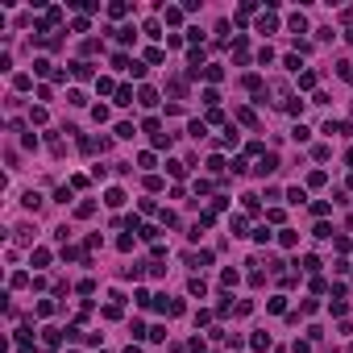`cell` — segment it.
Instances as JSON below:
<instances>
[{"instance_id":"1","label":"cell","mask_w":353,"mask_h":353,"mask_svg":"<svg viewBox=\"0 0 353 353\" xmlns=\"http://www.w3.org/2000/svg\"><path fill=\"white\" fill-rule=\"evenodd\" d=\"M208 262H212V250H199V254H187V266H195V270H199V266H208Z\"/></svg>"},{"instance_id":"2","label":"cell","mask_w":353,"mask_h":353,"mask_svg":"<svg viewBox=\"0 0 353 353\" xmlns=\"http://www.w3.org/2000/svg\"><path fill=\"white\" fill-rule=\"evenodd\" d=\"M137 104H146V108H154V104H158V91H154V88H141V91H137Z\"/></svg>"},{"instance_id":"3","label":"cell","mask_w":353,"mask_h":353,"mask_svg":"<svg viewBox=\"0 0 353 353\" xmlns=\"http://www.w3.org/2000/svg\"><path fill=\"white\" fill-rule=\"evenodd\" d=\"M270 171H278V158H274V154H262V162H258V175H270Z\"/></svg>"},{"instance_id":"4","label":"cell","mask_w":353,"mask_h":353,"mask_svg":"<svg viewBox=\"0 0 353 353\" xmlns=\"http://www.w3.org/2000/svg\"><path fill=\"white\" fill-rule=\"evenodd\" d=\"M104 204H108V208H121L125 204V191H121V187H112V191L104 195Z\"/></svg>"},{"instance_id":"5","label":"cell","mask_w":353,"mask_h":353,"mask_svg":"<svg viewBox=\"0 0 353 353\" xmlns=\"http://www.w3.org/2000/svg\"><path fill=\"white\" fill-rule=\"evenodd\" d=\"M71 75L75 79H91V63H71Z\"/></svg>"},{"instance_id":"6","label":"cell","mask_w":353,"mask_h":353,"mask_svg":"<svg viewBox=\"0 0 353 353\" xmlns=\"http://www.w3.org/2000/svg\"><path fill=\"white\" fill-rule=\"evenodd\" d=\"M250 345H254L258 353H266V349H270V337H266V333H254V337H250Z\"/></svg>"},{"instance_id":"7","label":"cell","mask_w":353,"mask_h":353,"mask_svg":"<svg viewBox=\"0 0 353 353\" xmlns=\"http://www.w3.org/2000/svg\"><path fill=\"white\" fill-rule=\"evenodd\" d=\"M187 291H191V295H199V299H204V291H208V282H204V278H199V274H195L191 282H187Z\"/></svg>"},{"instance_id":"8","label":"cell","mask_w":353,"mask_h":353,"mask_svg":"<svg viewBox=\"0 0 353 353\" xmlns=\"http://www.w3.org/2000/svg\"><path fill=\"white\" fill-rule=\"evenodd\" d=\"M116 104L129 108V104H133V88H116Z\"/></svg>"},{"instance_id":"9","label":"cell","mask_w":353,"mask_h":353,"mask_svg":"<svg viewBox=\"0 0 353 353\" xmlns=\"http://www.w3.org/2000/svg\"><path fill=\"white\" fill-rule=\"evenodd\" d=\"M258 29H262V33H274V29H278V21L266 13V17H258Z\"/></svg>"},{"instance_id":"10","label":"cell","mask_w":353,"mask_h":353,"mask_svg":"<svg viewBox=\"0 0 353 353\" xmlns=\"http://www.w3.org/2000/svg\"><path fill=\"white\" fill-rule=\"evenodd\" d=\"M291 29H295V33H308V17H303V13H291Z\"/></svg>"},{"instance_id":"11","label":"cell","mask_w":353,"mask_h":353,"mask_svg":"<svg viewBox=\"0 0 353 353\" xmlns=\"http://www.w3.org/2000/svg\"><path fill=\"white\" fill-rule=\"evenodd\" d=\"M229 229H233V237H245V216H229Z\"/></svg>"},{"instance_id":"12","label":"cell","mask_w":353,"mask_h":353,"mask_svg":"<svg viewBox=\"0 0 353 353\" xmlns=\"http://www.w3.org/2000/svg\"><path fill=\"white\" fill-rule=\"evenodd\" d=\"M187 133L199 141V137H208V125H204V121H191V125H187Z\"/></svg>"},{"instance_id":"13","label":"cell","mask_w":353,"mask_h":353,"mask_svg":"<svg viewBox=\"0 0 353 353\" xmlns=\"http://www.w3.org/2000/svg\"><path fill=\"white\" fill-rule=\"evenodd\" d=\"M303 199H308V191H303V187H291V191H287V204H303Z\"/></svg>"},{"instance_id":"14","label":"cell","mask_w":353,"mask_h":353,"mask_svg":"<svg viewBox=\"0 0 353 353\" xmlns=\"http://www.w3.org/2000/svg\"><path fill=\"white\" fill-rule=\"evenodd\" d=\"M42 341H46V345H50V349H54V345H58V341H63V333H58V328H46V333H42Z\"/></svg>"},{"instance_id":"15","label":"cell","mask_w":353,"mask_h":353,"mask_svg":"<svg viewBox=\"0 0 353 353\" xmlns=\"http://www.w3.org/2000/svg\"><path fill=\"white\" fill-rule=\"evenodd\" d=\"M270 237H274V233H270L266 225H262V229H254V241H258V245H270Z\"/></svg>"},{"instance_id":"16","label":"cell","mask_w":353,"mask_h":353,"mask_svg":"<svg viewBox=\"0 0 353 353\" xmlns=\"http://www.w3.org/2000/svg\"><path fill=\"white\" fill-rule=\"evenodd\" d=\"M150 141H154V150H171V133H154Z\"/></svg>"},{"instance_id":"17","label":"cell","mask_w":353,"mask_h":353,"mask_svg":"<svg viewBox=\"0 0 353 353\" xmlns=\"http://www.w3.org/2000/svg\"><path fill=\"white\" fill-rule=\"evenodd\" d=\"M33 75H54V67L46 63V58H38V63H33Z\"/></svg>"},{"instance_id":"18","label":"cell","mask_w":353,"mask_h":353,"mask_svg":"<svg viewBox=\"0 0 353 353\" xmlns=\"http://www.w3.org/2000/svg\"><path fill=\"white\" fill-rule=\"evenodd\" d=\"M258 63L270 67V63H274V50H270V46H262V50H258Z\"/></svg>"},{"instance_id":"19","label":"cell","mask_w":353,"mask_h":353,"mask_svg":"<svg viewBox=\"0 0 353 353\" xmlns=\"http://www.w3.org/2000/svg\"><path fill=\"white\" fill-rule=\"evenodd\" d=\"M278 241L287 245V250H291V245H299V237H295V233H291V229H282V233H278Z\"/></svg>"},{"instance_id":"20","label":"cell","mask_w":353,"mask_h":353,"mask_svg":"<svg viewBox=\"0 0 353 353\" xmlns=\"http://www.w3.org/2000/svg\"><path fill=\"white\" fill-rule=\"evenodd\" d=\"M291 137H295V141H308L312 129H308V125H295V129H291Z\"/></svg>"},{"instance_id":"21","label":"cell","mask_w":353,"mask_h":353,"mask_svg":"<svg viewBox=\"0 0 353 353\" xmlns=\"http://www.w3.org/2000/svg\"><path fill=\"white\" fill-rule=\"evenodd\" d=\"M21 204H25V208H38L42 195H38V191H25V195H21Z\"/></svg>"},{"instance_id":"22","label":"cell","mask_w":353,"mask_h":353,"mask_svg":"<svg viewBox=\"0 0 353 353\" xmlns=\"http://www.w3.org/2000/svg\"><path fill=\"white\" fill-rule=\"evenodd\" d=\"M146 337H150V341H154V345H158V341H167V328H162V324H154V328H150Z\"/></svg>"},{"instance_id":"23","label":"cell","mask_w":353,"mask_h":353,"mask_svg":"<svg viewBox=\"0 0 353 353\" xmlns=\"http://www.w3.org/2000/svg\"><path fill=\"white\" fill-rule=\"evenodd\" d=\"M237 121H241V125H254L258 116H254V108H237Z\"/></svg>"},{"instance_id":"24","label":"cell","mask_w":353,"mask_h":353,"mask_svg":"<svg viewBox=\"0 0 353 353\" xmlns=\"http://www.w3.org/2000/svg\"><path fill=\"white\" fill-rule=\"evenodd\" d=\"M104 320H121V303H108V308H104Z\"/></svg>"},{"instance_id":"25","label":"cell","mask_w":353,"mask_h":353,"mask_svg":"<svg viewBox=\"0 0 353 353\" xmlns=\"http://www.w3.org/2000/svg\"><path fill=\"white\" fill-rule=\"evenodd\" d=\"M75 291H79V295H91V291H96V282L84 278V282H75Z\"/></svg>"},{"instance_id":"26","label":"cell","mask_w":353,"mask_h":353,"mask_svg":"<svg viewBox=\"0 0 353 353\" xmlns=\"http://www.w3.org/2000/svg\"><path fill=\"white\" fill-rule=\"evenodd\" d=\"M137 167H141V171H150V167H154V154H150V150H146V154H137Z\"/></svg>"},{"instance_id":"27","label":"cell","mask_w":353,"mask_h":353,"mask_svg":"<svg viewBox=\"0 0 353 353\" xmlns=\"http://www.w3.org/2000/svg\"><path fill=\"white\" fill-rule=\"evenodd\" d=\"M183 21V8H167V25H179Z\"/></svg>"},{"instance_id":"28","label":"cell","mask_w":353,"mask_h":353,"mask_svg":"<svg viewBox=\"0 0 353 353\" xmlns=\"http://www.w3.org/2000/svg\"><path fill=\"white\" fill-rule=\"evenodd\" d=\"M50 262V250H33V266H46Z\"/></svg>"},{"instance_id":"29","label":"cell","mask_w":353,"mask_h":353,"mask_svg":"<svg viewBox=\"0 0 353 353\" xmlns=\"http://www.w3.org/2000/svg\"><path fill=\"white\" fill-rule=\"evenodd\" d=\"M91 212H96V204H91V199H84V204L75 208V216H91Z\"/></svg>"},{"instance_id":"30","label":"cell","mask_w":353,"mask_h":353,"mask_svg":"<svg viewBox=\"0 0 353 353\" xmlns=\"http://www.w3.org/2000/svg\"><path fill=\"white\" fill-rule=\"evenodd\" d=\"M167 171L175 175V179H183V175H187V167H183V162H167Z\"/></svg>"},{"instance_id":"31","label":"cell","mask_w":353,"mask_h":353,"mask_svg":"<svg viewBox=\"0 0 353 353\" xmlns=\"http://www.w3.org/2000/svg\"><path fill=\"white\" fill-rule=\"evenodd\" d=\"M29 84H33V79H29V75H13V88H17V91H25Z\"/></svg>"},{"instance_id":"32","label":"cell","mask_w":353,"mask_h":353,"mask_svg":"<svg viewBox=\"0 0 353 353\" xmlns=\"http://www.w3.org/2000/svg\"><path fill=\"white\" fill-rule=\"evenodd\" d=\"M29 121L33 125H46V108H29Z\"/></svg>"},{"instance_id":"33","label":"cell","mask_w":353,"mask_h":353,"mask_svg":"<svg viewBox=\"0 0 353 353\" xmlns=\"http://www.w3.org/2000/svg\"><path fill=\"white\" fill-rule=\"evenodd\" d=\"M308 187H324V171H312L308 175Z\"/></svg>"},{"instance_id":"34","label":"cell","mask_w":353,"mask_h":353,"mask_svg":"<svg viewBox=\"0 0 353 353\" xmlns=\"http://www.w3.org/2000/svg\"><path fill=\"white\" fill-rule=\"evenodd\" d=\"M295 353H312V341H295Z\"/></svg>"},{"instance_id":"35","label":"cell","mask_w":353,"mask_h":353,"mask_svg":"<svg viewBox=\"0 0 353 353\" xmlns=\"http://www.w3.org/2000/svg\"><path fill=\"white\" fill-rule=\"evenodd\" d=\"M125 353H141V349H137V345H129V349H125Z\"/></svg>"},{"instance_id":"36","label":"cell","mask_w":353,"mask_h":353,"mask_svg":"<svg viewBox=\"0 0 353 353\" xmlns=\"http://www.w3.org/2000/svg\"><path fill=\"white\" fill-rule=\"evenodd\" d=\"M349 187H353V175H349Z\"/></svg>"}]
</instances>
